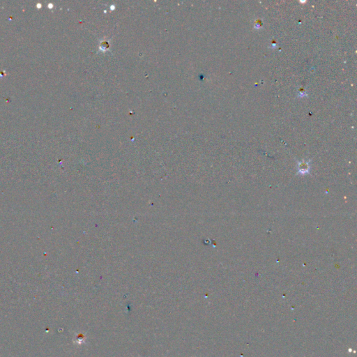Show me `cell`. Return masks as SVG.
Listing matches in <instances>:
<instances>
[{
    "instance_id": "obj_3",
    "label": "cell",
    "mask_w": 357,
    "mask_h": 357,
    "mask_svg": "<svg viewBox=\"0 0 357 357\" xmlns=\"http://www.w3.org/2000/svg\"><path fill=\"white\" fill-rule=\"evenodd\" d=\"M306 94L307 93H306V92H305V90L304 89L301 88L299 90V94L298 95V97H301L302 98V97H303V96H307Z\"/></svg>"
},
{
    "instance_id": "obj_1",
    "label": "cell",
    "mask_w": 357,
    "mask_h": 357,
    "mask_svg": "<svg viewBox=\"0 0 357 357\" xmlns=\"http://www.w3.org/2000/svg\"><path fill=\"white\" fill-rule=\"evenodd\" d=\"M298 167H299V172L301 173H306L309 170V168H310V166H309V163L306 162V161H301L299 163V165H298Z\"/></svg>"
},
{
    "instance_id": "obj_2",
    "label": "cell",
    "mask_w": 357,
    "mask_h": 357,
    "mask_svg": "<svg viewBox=\"0 0 357 357\" xmlns=\"http://www.w3.org/2000/svg\"><path fill=\"white\" fill-rule=\"evenodd\" d=\"M263 25V23H262V20L258 19L255 21V26L254 27L255 29H261Z\"/></svg>"
}]
</instances>
